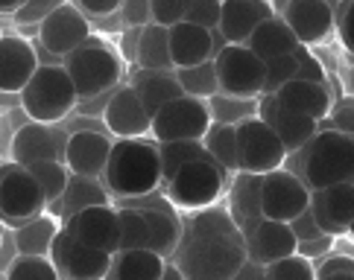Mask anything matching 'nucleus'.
<instances>
[{
    "instance_id": "obj_1",
    "label": "nucleus",
    "mask_w": 354,
    "mask_h": 280,
    "mask_svg": "<svg viewBox=\"0 0 354 280\" xmlns=\"http://www.w3.org/2000/svg\"><path fill=\"white\" fill-rule=\"evenodd\" d=\"M103 187L118 199H144L164 187V170L158 143L141 137L115 140L109 167L103 172Z\"/></svg>"
},
{
    "instance_id": "obj_2",
    "label": "nucleus",
    "mask_w": 354,
    "mask_h": 280,
    "mask_svg": "<svg viewBox=\"0 0 354 280\" xmlns=\"http://www.w3.org/2000/svg\"><path fill=\"white\" fill-rule=\"evenodd\" d=\"M301 155V178L310 190L354 184V137L339 129H319Z\"/></svg>"
},
{
    "instance_id": "obj_3",
    "label": "nucleus",
    "mask_w": 354,
    "mask_h": 280,
    "mask_svg": "<svg viewBox=\"0 0 354 280\" xmlns=\"http://www.w3.org/2000/svg\"><path fill=\"white\" fill-rule=\"evenodd\" d=\"M18 97H21V108L30 120L50 126L62 123L80 106V91L65 65H41L39 73L32 76L30 85Z\"/></svg>"
},
{
    "instance_id": "obj_4",
    "label": "nucleus",
    "mask_w": 354,
    "mask_h": 280,
    "mask_svg": "<svg viewBox=\"0 0 354 280\" xmlns=\"http://www.w3.org/2000/svg\"><path fill=\"white\" fill-rule=\"evenodd\" d=\"M62 65H65L73 85H77L80 99H97L103 94H111L115 88H120L123 79L120 53L94 35L80 50H73Z\"/></svg>"
},
{
    "instance_id": "obj_5",
    "label": "nucleus",
    "mask_w": 354,
    "mask_h": 280,
    "mask_svg": "<svg viewBox=\"0 0 354 280\" xmlns=\"http://www.w3.org/2000/svg\"><path fill=\"white\" fill-rule=\"evenodd\" d=\"M173 257L187 280H234L249 263L246 246L232 239H182Z\"/></svg>"
},
{
    "instance_id": "obj_6",
    "label": "nucleus",
    "mask_w": 354,
    "mask_h": 280,
    "mask_svg": "<svg viewBox=\"0 0 354 280\" xmlns=\"http://www.w3.org/2000/svg\"><path fill=\"white\" fill-rule=\"evenodd\" d=\"M225 178H229V172L217 161L211 155H202L187 163V167H182L164 184V196H167V201L176 210L196 213L217 205V199L225 190Z\"/></svg>"
},
{
    "instance_id": "obj_7",
    "label": "nucleus",
    "mask_w": 354,
    "mask_h": 280,
    "mask_svg": "<svg viewBox=\"0 0 354 280\" xmlns=\"http://www.w3.org/2000/svg\"><path fill=\"white\" fill-rule=\"evenodd\" d=\"M0 208H3V222L21 228L24 222L47 213L50 201L41 181L32 175L30 167L9 161L3 163V178H0Z\"/></svg>"
},
{
    "instance_id": "obj_8",
    "label": "nucleus",
    "mask_w": 354,
    "mask_h": 280,
    "mask_svg": "<svg viewBox=\"0 0 354 280\" xmlns=\"http://www.w3.org/2000/svg\"><path fill=\"white\" fill-rule=\"evenodd\" d=\"M237 149H240V172H252V175H267L281 170L290 158L284 140L258 114L237 123Z\"/></svg>"
},
{
    "instance_id": "obj_9",
    "label": "nucleus",
    "mask_w": 354,
    "mask_h": 280,
    "mask_svg": "<svg viewBox=\"0 0 354 280\" xmlns=\"http://www.w3.org/2000/svg\"><path fill=\"white\" fill-rule=\"evenodd\" d=\"M217 76H220V91L229 97L243 99H261L263 85H267V61L258 59L246 44H225L217 59Z\"/></svg>"
},
{
    "instance_id": "obj_10",
    "label": "nucleus",
    "mask_w": 354,
    "mask_h": 280,
    "mask_svg": "<svg viewBox=\"0 0 354 280\" xmlns=\"http://www.w3.org/2000/svg\"><path fill=\"white\" fill-rule=\"evenodd\" d=\"M214 126V114L205 99L179 97L153 114V137L158 143L167 140H205Z\"/></svg>"
},
{
    "instance_id": "obj_11",
    "label": "nucleus",
    "mask_w": 354,
    "mask_h": 280,
    "mask_svg": "<svg viewBox=\"0 0 354 280\" xmlns=\"http://www.w3.org/2000/svg\"><path fill=\"white\" fill-rule=\"evenodd\" d=\"M310 193L308 181L290 170H275L263 175L261 184V213L263 219L275 222H293L301 210L310 208Z\"/></svg>"
},
{
    "instance_id": "obj_12",
    "label": "nucleus",
    "mask_w": 354,
    "mask_h": 280,
    "mask_svg": "<svg viewBox=\"0 0 354 280\" xmlns=\"http://www.w3.org/2000/svg\"><path fill=\"white\" fill-rule=\"evenodd\" d=\"M50 260L56 263L62 280H109V272L115 266V254L88 248L73 237L68 228H62L56 237Z\"/></svg>"
},
{
    "instance_id": "obj_13",
    "label": "nucleus",
    "mask_w": 354,
    "mask_h": 280,
    "mask_svg": "<svg viewBox=\"0 0 354 280\" xmlns=\"http://www.w3.org/2000/svg\"><path fill=\"white\" fill-rule=\"evenodd\" d=\"M103 126L118 140L153 134V114L147 111L141 94L135 91V85H120L109 94L103 106Z\"/></svg>"
},
{
    "instance_id": "obj_14",
    "label": "nucleus",
    "mask_w": 354,
    "mask_h": 280,
    "mask_svg": "<svg viewBox=\"0 0 354 280\" xmlns=\"http://www.w3.org/2000/svg\"><path fill=\"white\" fill-rule=\"evenodd\" d=\"M91 38V23L77 3H65L39 27V41L50 56L65 61L73 50H80Z\"/></svg>"
},
{
    "instance_id": "obj_15",
    "label": "nucleus",
    "mask_w": 354,
    "mask_h": 280,
    "mask_svg": "<svg viewBox=\"0 0 354 280\" xmlns=\"http://www.w3.org/2000/svg\"><path fill=\"white\" fill-rule=\"evenodd\" d=\"M65 228L88 248H100V251H109V254L120 251V237H123L120 208H111V205L82 208L73 216H68Z\"/></svg>"
},
{
    "instance_id": "obj_16",
    "label": "nucleus",
    "mask_w": 354,
    "mask_h": 280,
    "mask_svg": "<svg viewBox=\"0 0 354 280\" xmlns=\"http://www.w3.org/2000/svg\"><path fill=\"white\" fill-rule=\"evenodd\" d=\"M56 126L35 123V120L21 126L15 137H12V161L21 163V167H32L39 161H65L68 137Z\"/></svg>"
},
{
    "instance_id": "obj_17",
    "label": "nucleus",
    "mask_w": 354,
    "mask_h": 280,
    "mask_svg": "<svg viewBox=\"0 0 354 280\" xmlns=\"http://www.w3.org/2000/svg\"><path fill=\"white\" fill-rule=\"evenodd\" d=\"M258 117L272 126L275 134L284 140V146H287L290 155L299 152V149H305L310 140L319 134V123L305 117V114L293 111L290 106H284L275 94H263L258 99Z\"/></svg>"
},
{
    "instance_id": "obj_18",
    "label": "nucleus",
    "mask_w": 354,
    "mask_h": 280,
    "mask_svg": "<svg viewBox=\"0 0 354 280\" xmlns=\"http://www.w3.org/2000/svg\"><path fill=\"white\" fill-rule=\"evenodd\" d=\"M246 237V254L252 263L270 266L275 260H284L290 254L299 251V237L293 234L290 222H275V219H258L252 228L243 231Z\"/></svg>"
},
{
    "instance_id": "obj_19",
    "label": "nucleus",
    "mask_w": 354,
    "mask_h": 280,
    "mask_svg": "<svg viewBox=\"0 0 354 280\" xmlns=\"http://www.w3.org/2000/svg\"><path fill=\"white\" fill-rule=\"evenodd\" d=\"M39 50L21 35H3L0 41V88L3 94H21L39 73Z\"/></svg>"
},
{
    "instance_id": "obj_20",
    "label": "nucleus",
    "mask_w": 354,
    "mask_h": 280,
    "mask_svg": "<svg viewBox=\"0 0 354 280\" xmlns=\"http://www.w3.org/2000/svg\"><path fill=\"white\" fill-rule=\"evenodd\" d=\"M281 18L296 32L299 44H322L337 30V15L328 0H290Z\"/></svg>"
},
{
    "instance_id": "obj_21",
    "label": "nucleus",
    "mask_w": 354,
    "mask_h": 280,
    "mask_svg": "<svg viewBox=\"0 0 354 280\" xmlns=\"http://www.w3.org/2000/svg\"><path fill=\"white\" fill-rule=\"evenodd\" d=\"M310 210L328 237L348 234L354 219V184H337L310 193Z\"/></svg>"
},
{
    "instance_id": "obj_22",
    "label": "nucleus",
    "mask_w": 354,
    "mask_h": 280,
    "mask_svg": "<svg viewBox=\"0 0 354 280\" xmlns=\"http://www.w3.org/2000/svg\"><path fill=\"white\" fill-rule=\"evenodd\" d=\"M111 137L103 132H73L68 137V152L65 163L73 175L85 178H103L109 158H111Z\"/></svg>"
},
{
    "instance_id": "obj_23",
    "label": "nucleus",
    "mask_w": 354,
    "mask_h": 280,
    "mask_svg": "<svg viewBox=\"0 0 354 280\" xmlns=\"http://www.w3.org/2000/svg\"><path fill=\"white\" fill-rule=\"evenodd\" d=\"M270 18H275L270 0H223V18L217 30L225 44H246L252 32Z\"/></svg>"
},
{
    "instance_id": "obj_24",
    "label": "nucleus",
    "mask_w": 354,
    "mask_h": 280,
    "mask_svg": "<svg viewBox=\"0 0 354 280\" xmlns=\"http://www.w3.org/2000/svg\"><path fill=\"white\" fill-rule=\"evenodd\" d=\"M170 53H173L176 70L202 65V61H214V56H217V50H214V30H205L191 21L176 23V27H170Z\"/></svg>"
},
{
    "instance_id": "obj_25",
    "label": "nucleus",
    "mask_w": 354,
    "mask_h": 280,
    "mask_svg": "<svg viewBox=\"0 0 354 280\" xmlns=\"http://www.w3.org/2000/svg\"><path fill=\"white\" fill-rule=\"evenodd\" d=\"M278 99H281L284 106H290L293 111L305 114V117L322 123L325 117H331V91H328V85L322 82H308V79H293L287 82L281 91L275 94Z\"/></svg>"
},
{
    "instance_id": "obj_26",
    "label": "nucleus",
    "mask_w": 354,
    "mask_h": 280,
    "mask_svg": "<svg viewBox=\"0 0 354 280\" xmlns=\"http://www.w3.org/2000/svg\"><path fill=\"white\" fill-rule=\"evenodd\" d=\"M182 239H232V243L246 246V237L240 231V225L234 222L229 208H205V210L191 213Z\"/></svg>"
},
{
    "instance_id": "obj_27",
    "label": "nucleus",
    "mask_w": 354,
    "mask_h": 280,
    "mask_svg": "<svg viewBox=\"0 0 354 280\" xmlns=\"http://www.w3.org/2000/svg\"><path fill=\"white\" fill-rule=\"evenodd\" d=\"M246 47H249L258 59L272 61V59H281V56L296 53L299 38H296V32L290 30V23H287L281 15H275V18H270V21H263L261 27L252 32V38L246 41Z\"/></svg>"
},
{
    "instance_id": "obj_28",
    "label": "nucleus",
    "mask_w": 354,
    "mask_h": 280,
    "mask_svg": "<svg viewBox=\"0 0 354 280\" xmlns=\"http://www.w3.org/2000/svg\"><path fill=\"white\" fill-rule=\"evenodd\" d=\"M261 184L263 175H252V172H234V181L229 187V199H232V216L240 225V231L252 228L258 219H263L261 213Z\"/></svg>"
},
{
    "instance_id": "obj_29",
    "label": "nucleus",
    "mask_w": 354,
    "mask_h": 280,
    "mask_svg": "<svg viewBox=\"0 0 354 280\" xmlns=\"http://www.w3.org/2000/svg\"><path fill=\"white\" fill-rule=\"evenodd\" d=\"M164 269H167V257H161L153 248L118 251L109 280H161Z\"/></svg>"
},
{
    "instance_id": "obj_30",
    "label": "nucleus",
    "mask_w": 354,
    "mask_h": 280,
    "mask_svg": "<svg viewBox=\"0 0 354 280\" xmlns=\"http://www.w3.org/2000/svg\"><path fill=\"white\" fill-rule=\"evenodd\" d=\"M59 234H62L59 216H50V213L35 216V219L15 228L18 254L21 257H50V251H53V243H56Z\"/></svg>"
},
{
    "instance_id": "obj_31",
    "label": "nucleus",
    "mask_w": 354,
    "mask_h": 280,
    "mask_svg": "<svg viewBox=\"0 0 354 280\" xmlns=\"http://www.w3.org/2000/svg\"><path fill=\"white\" fill-rule=\"evenodd\" d=\"M138 68L156 73H176L173 53H170V27L161 23H147L138 41Z\"/></svg>"
},
{
    "instance_id": "obj_32",
    "label": "nucleus",
    "mask_w": 354,
    "mask_h": 280,
    "mask_svg": "<svg viewBox=\"0 0 354 280\" xmlns=\"http://www.w3.org/2000/svg\"><path fill=\"white\" fill-rule=\"evenodd\" d=\"M135 91L141 94L144 106L149 114H156L158 108H164L173 99L185 97V88L179 82L176 73H156V70H144L135 76Z\"/></svg>"
},
{
    "instance_id": "obj_33",
    "label": "nucleus",
    "mask_w": 354,
    "mask_h": 280,
    "mask_svg": "<svg viewBox=\"0 0 354 280\" xmlns=\"http://www.w3.org/2000/svg\"><path fill=\"white\" fill-rule=\"evenodd\" d=\"M147 213V222H149V234H153V243H149V248L158 251L161 257H173L176 251H179L182 246V225L179 219H176L173 210H164V208H138Z\"/></svg>"
},
{
    "instance_id": "obj_34",
    "label": "nucleus",
    "mask_w": 354,
    "mask_h": 280,
    "mask_svg": "<svg viewBox=\"0 0 354 280\" xmlns=\"http://www.w3.org/2000/svg\"><path fill=\"white\" fill-rule=\"evenodd\" d=\"M208 155L220 163L225 172H240V149H237V126L232 123H214L211 132L205 134Z\"/></svg>"
},
{
    "instance_id": "obj_35",
    "label": "nucleus",
    "mask_w": 354,
    "mask_h": 280,
    "mask_svg": "<svg viewBox=\"0 0 354 280\" xmlns=\"http://www.w3.org/2000/svg\"><path fill=\"white\" fill-rule=\"evenodd\" d=\"M179 82L185 88L187 97H196V99H214L220 91V76H217V65L214 61H202V65H194V68H182L176 70Z\"/></svg>"
},
{
    "instance_id": "obj_36",
    "label": "nucleus",
    "mask_w": 354,
    "mask_h": 280,
    "mask_svg": "<svg viewBox=\"0 0 354 280\" xmlns=\"http://www.w3.org/2000/svg\"><path fill=\"white\" fill-rule=\"evenodd\" d=\"M158 155H161L164 184H167L182 167H187V163L202 155H208V149L202 140H167V143H158Z\"/></svg>"
},
{
    "instance_id": "obj_37",
    "label": "nucleus",
    "mask_w": 354,
    "mask_h": 280,
    "mask_svg": "<svg viewBox=\"0 0 354 280\" xmlns=\"http://www.w3.org/2000/svg\"><path fill=\"white\" fill-rule=\"evenodd\" d=\"M30 170H32V175L41 181L50 205H56V201L65 199L68 187H71V181H73V172H71V167H68L65 161H39V163H32Z\"/></svg>"
},
{
    "instance_id": "obj_38",
    "label": "nucleus",
    "mask_w": 354,
    "mask_h": 280,
    "mask_svg": "<svg viewBox=\"0 0 354 280\" xmlns=\"http://www.w3.org/2000/svg\"><path fill=\"white\" fill-rule=\"evenodd\" d=\"M120 251H132V248H149L153 234H149V222L147 213L138 208H120Z\"/></svg>"
},
{
    "instance_id": "obj_39",
    "label": "nucleus",
    "mask_w": 354,
    "mask_h": 280,
    "mask_svg": "<svg viewBox=\"0 0 354 280\" xmlns=\"http://www.w3.org/2000/svg\"><path fill=\"white\" fill-rule=\"evenodd\" d=\"M214 123H243L249 117L258 114V99H243V97H229V94H217L214 99H208Z\"/></svg>"
},
{
    "instance_id": "obj_40",
    "label": "nucleus",
    "mask_w": 354,
    "mask_h": 280,
    "mask_svg": "<svg viewBox=\"0 0 354 280\" xmlns=\"http://www.w3.org/2000/svg\"><path fill=\"white\" fill-rule=\"evenodd\" d=\"M3 280H62L50 257H18L3 272Z\"/></svg>"
},
{
    "instance_id": "obj_41",
    "label": "nucleus",
    "mask_w": 354,
    "mask_h": 280,
    "mask_svg": "<svg viewBox=\"0 0 354 280\" xmlns=\"http://www.w3.org/2000/svg\"><path fill=\"white\" fill-rule=\"evenodd\" d=\"M267 269V280H313L316 277V269L308 257H301V254H290L284 260H275L270 266H263Z\"/></svg>"
},
{
    "instance_id": "obj_42",
    "label": "nucleus",
    "mask_w": 354,
    "mask_h": 280,
    "mask_svg": "<svg viewBox=\"0 0 354 280\" xmlns=\"http://www.w3.org/2000/svg\"><path fill=\"white\" fill-rule=\"evenodd\" d=\"M296 76H299V59H296V53L267 61V85H263V94H278L287 82H293Z\"/></svg>"
},
{
    "instance_id": "obj_43",
    "label": "nucleus",
    "mask_w": 354,
    "mask_h": 280,
    "mask_svg": "<svg viewBox=\"0 0 354 280\" xmlns=\"http://www.w3.org/2000/svg\"><path fill=\"white\" fill-rule=\"evenodd\" d=\"M194 0H153V23L161 27H176L187 18V9H191Z\"/></svg>"
},
{
    "instance_id": "obj_44",
    "label": "nucleus",
    "mask_w": 354,
    "mask_h": 280,
    "mask_svg": "<svg viewBox=\"0 0 354 280\" xmlns=\"http://www.w3.org/2000/svg\"><path fill=\"white\" fill-rule=\"evenodd\" d=\"M220 18H223V0H194L185 21L199 23V27H205V30H217Z\"/></svg>"
},
{
    "instance_id": "obj_45",
    "label": "nucleus",
    "mask_w": 354,
    "mask_h": 280,
    "mask_svg": "<svg viewBox=\"0 0 354 280\" xmlns=\"http://www.w3.org/2000/svg\"><path fill=\"white\" fill-rule=\"evenodd\" d=\"M59 6H65V0H27V6L12 18H15L18 23H27V27H41Z\"/></svg>"
},
{
    "instance_id": "obj_46",
    "label": "nucleus",
    "mask_w": 354,
    "mask_h": 280,
    "mask_svg": "<svg viewBox=\"0 0 354 280\" xmlns=\"http://www.w3.org/2000/svg\"><path fill=\"white\" fill-rule=\"evenodd\" d=\"M120 21L129 30H141L147 23H153V0H126L120 9Z\"/></svg>"
},
{
    "instance_id": "obj_47",
    "label": "nucleus",
    "mask_w": 354,
    "mask_h": 280,
    "mask_svg": "<svg viewBox=\"0 0 354 280\" xmlns=\"http://www.w3.org/2000/svg\"><path fill=\"white\" fill-rule=\"evenodd\" d=\"M296 59H299V76L296 79H308V82H325V70H322V61L310 53L308 44H299L296 47Z\"/></svg>"
},
{
    "instance_id": "obj_48",
    "label": "nucleus",
    "mask_w": 354,
    "mask_h": 280,
    "mask_svg": "<svg viewBox=\"0 0 354 280\" xmlns=\"http://www.w3.org/2000/svg\"><path fill=\"white\" fill-rule=\"evenodd\" d=\"M331 129H339L354 137V97H346L331 108Z\"/></svg>"
},
{
    "instance_id": "obj_49",
    "label": "nucleus",
    "mask_w": 354,
    "mask_h": 280,
    "mask_svg": "<svg viewBox=\"0 0 354 280\" xmlns=\"http://www.w3.org/2000/svg\"><path fill=\"white\" fill-rule=\"evenodd\" d=\"M337 32H339V41H343V47L354 56V0H346L343 9H339Z\"/></svg>"
},
{
    "instance_id": "obj_50",
    "label": "nucleus",
    "mask_w": 354,
    "mask_h": 280,
    "mask_svg": "<svg viewBox=\"0 0 354 280\" xmlns=\"http://www.w3.org/2000/svg\"><path fill=\"white\" fill-rule=\"evenodd\" d=\"M290 228H293V234L299 237V243H305V239H316V237H325V231L319 228V222H316L313 210H301L293 222H290Z\"/></svg>"
},
{
    "instance_id": "obj_51",
    "label": "nucleus",
    "mask_w": 354,
    "mask_h": 280,
    "mask_svg": "<svg viewBox=\"0 0 354 280\" xmlns=\"http://www.w3.org/2000/svg\"><path fill=\"white\" fill-rule=\"evenodd\" d=\"M331 274H354V257L348 254H328L316 269V277H331Z\"/></svg>"
},
{
    "instance_id": "obj_52",
    "label": "nucleus",
    "mask_w": 354,
    "mask_h": 280,
    "mask_svg": "<svg viewBox=\"0 0 354 280\" xmlns=\"http://www.w3.org/2000/svg\"><path fill=\"white\" fill-rule=\"evenodd\" d=\"M126 0H77V6L85 12L88 18H109L123 9Z\"/></svg>"
},
{
    "instance_id": "obj_53",
    "label": "nucleus",
    "mask_w": 354,
    "mask_h": 280,
    "mask_svg": "<svg viewBox=\"0 0 354 280\" xmlns=\"http://www.w3.org/2000/svg\"><path fill=\"white\" fill-rule=\"evenodd\" d=\"M334 239L337 237H316V239H305V243H299V251L296 254H301V257H308V260H313V257H328V254L334 251Z\"/></svg>"
},
{
    "instance_id": "obj_54",
    "label": "nucleus",
    "mask_w": 354,
    "mask_h": 280,
    "mask_svg": "<svg viewBox=\"0 0 354 280\" xmlns=\"http://www.w3.org/2000/svg\"><path fill=\"white\" fill-rule=\"evenodd\" d=\"M234 280H267V269L249 260V263L243 266V269H240V274H237Z\"/></svg>"
},
{
    "instance_id": "obj_55",
    "label": "nucleus",
    "mask_w": 354,
    "mask_h": 280,
    "mask_svg": "<svg viewBox=\"0 0 354 280\" xmlns=\"http://www.w3.org/2000/svg\"><path fill=\"white\" fill-rule=\"evenodd\" d=\"M24 6H27V0H0V9H3V15H18Z\"/></svg>"
},
{
    "instance_id": "obj_56",
    "label": "nucleus",
    "mask_w": 354,
    "mask_h": 280,
    "mask_svg": "<svg viewBox=\"0 0 354 280\" xmlns=\"http://www.w3.org/2000/svg\"><path fill=\"white\" fill-rule=\"evenodd\" d=\"M161 280H187V277H185V272L176 263H167V269H164V277Z\"/></svg>"
},
{
    "instance_id": "obj_57",
    "label": "nucleus",
    "mask_w": 354,
    "mask_h": 280,
    "mask_svg": "<svg viewBox=\"0 0 354 280\" xmlns=\"http://www.w3.org/2000/svg\"><path fill=\"white\" fill-rule=\"evenodd\" d=\"M322 280H354V274H331V277H322Z\"/></svg>"
},
{
    "instance_id": "obj_58",
    "label": "nucleus",
    "mask_w": 354,
    "mask_h": 280,
    "mask_svg": "<svg viewBox=\"0 0 354 280\" xmlns=\"http://www.w3.org/2000/svg\"><path fill=\"white\" fill-rule=\"evenodd\" d=\"M348 237L354 239V219H351V225H348Z\"/></svg>"
},
{
    "instance_id": "obj_59",
    "label": "nucleus",
    "mask_w": 354,
    "mask_h": 280,
    "mask_svg": "<svg viewBox=\"0 0 354 280\" xmlns=\"http://www.w3.org/2000/svg\"><path fill=\"white\" fill-rule=\"evenodd\" d=\"M313 280H319V277H313Z\"/></svg>"
},
{
    "instance_id": "obj_60",
    "label": "nucleus",
    "mask_w": 354,
    "mask_h": 280,
    "mask_svg": "<svg viewBox=\"0 0 354 280\" xmlns=\"http://www.w3.org/2000/svg\"><path fill=\"white\" fill-rule=\"evenodd\" d=\"M328 3H331V0H328Z\"/></svg>"
}]
</instances>
